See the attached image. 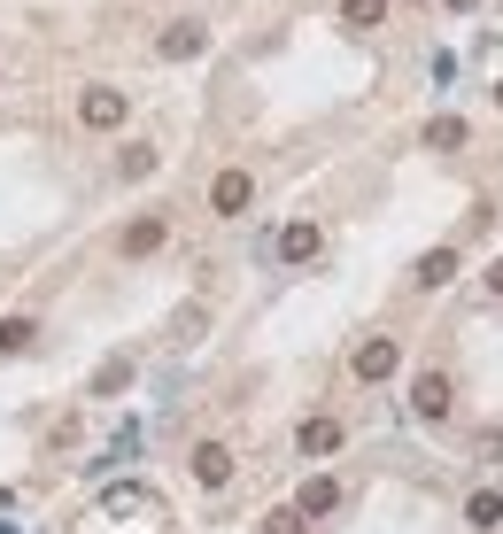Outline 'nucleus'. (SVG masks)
Masks as SVG:
<instances>
[{
    "mask_svg": "<svg viewBox=\"0 0 503 534\" xmlns=\"http://www.w3.org/2000/svg\"><path fill=\"white\" fill-rule=\"evenodd\" d=\"M449 8H480V0H449Z\"/></svg>",
    "mask_w": 503,
    "mask_h": 534,
    "instance_id": "obj_21",
    "label": "nucleus"
},
{
    "mask_svg": "<svg viewBox=\"0 0 503 534\" xmlns=\"http://www.w3.org/2000/svg\"><path fill=\"white\" fill-rule=\"evenodd\" d=\"M457 140H465V124H457V117H434V124H426V148H457Z\"/></svg>",
    "mask_w": 503,
    "mask_h": 534,
    "instance_id": "obj_16",
    "label": "nucleus"
},
{
    "mask_svg": "<svg viewBox=\"0 0 503 534\" xmlns=\"http://www.w3.org/2000/svg\"><path fill=\"white\" fill-rule=\"evenodd\" d=\"M31 333H39V326H31V318H8V326H0V356L31 349Z\"/></svg>",
    "mask_w": 503,
    "mask_h": 534,
    "instance_id": "obj_15",
    "label": "nucleus"
},
{
    "mask_svg": "<svg viewBox=\"0 0 503 534\" xmlns=\"http://www.w3.org/2000/svg\"><path fill=\"white\" fill-rule=\"evenodd\" d=\"M333 504H341V480H310L295 511H333Z\"/></svg>",
    "mask_w": 503,
    "mask_h": 534,
    "instance_id": "obj_12",
    "label": "nucleus"
},
{
    "mask_svg": "<svg viewBox=\"0 0 503 534\" xmlns=\"http://www.w3.org/2000/svg\"><path fill=\"white\" fill-rule=\"evenodd\" d=\"M264 534H302V511H271V527Z\"/></svg>",
    "mask_w": 503,
    "mask_h": 534,
    "instance_id": "obj_19",
    "label": "nucleus"
},
{
    "mask_svg": "<svg viewBox=\"0 0 503 534\" xmlns=\"http://www.w3.org/2000/svg\"><path fill=\"white\" fill-rule=\"evenodd\" d=\"M318 225H310V217H302V225H287V233H279V264H310V256H318Z\"/></svg>",
    "mask_w": 503,
    "mask_h": 534,
    "instance_id": "obj_5",
    "label": "nucleus"
},
{
    "mask_svg": "<svg viewBox=\"0 0 503 534\" xmlns=\"http://www.w3.org/2000/svg\"><path fill=\"white\" fill-rule=\"evenodd\" d=\"M248 194H256V178H248V171H217V178H209V209H217V217H240Z\"/></svg>",
    "mask_w": 503,
    "mask_h": 534,
    "instance_id": "obj_1",
    "label": "nucleus"
},
{
    "mask_svg": "<svg viewBox=\"0 0 503 534\" xmlns=\"http://www.w3.org/2000/svg\"><path fill=\"white\" fill-rule=\"evenodd\" d=\"M163 233H171V225H163V217H140V225H124V256H148V248H163Z\"/></svg>",
    "mask_w": 503,
    "mask_h": 534,
    "instance_id": "obj_8",
    "label": "nucleus"
},
{
    "mask_svg": "<svg viewBox=\"0 0 503 534\" xmlns=\"http://www.w3.org/2000/svg\"><path fill=\"white\" fill-rule=\"evenodd\" d=\"M395 364H403V349H395V341H364V349H356V380H387Z\"/></svg>",
    "mask_w": 503,
    "mask_h": 534,
    "instance_id": "obj_6",
    "label": "nucleus"
},
{
    "mask_svg": "<svg viewBox=\"0 0 503 534\" xmlns=\"http://www.w3.org/2000/svg\"><path fill=\"white\" fill-rule=\"evenodd\" d=\"M117 171H124V178H148V171H155V148H124Z\"/></svg>",
    "mask_w": 503,
    "mask_h": 534,
    "instance_id": "obj_18",
    "label": "nucleus"
},
{
    "mask_svg": "<svg viewBox=\"0 0 503 534\" xmlns=\"http://www.w3.org/2000/svg\"><path fill=\"white\" fill-rule=\"evenodd\" d=\"M333 449H341V426L333 418H310L302 426V457H333Z\"/></svg>",
    "mask_w": 503,
    "mask_h": 534,
    "instance_id": "obj_10",
    "label": "nucleus"
},
{
    "mask_svg": "<svg viewBox=\"0 0 503 534\" xmlns=\"http://www.w3.org/2000/svg\"><path fill=\"white\" fill-rule=\"evenodd\" d=\"M411 403H418V418H442V411H449V380H442V372H418Z\"/></svg>",
    "mask_w": 503,
    "mask_h": 534,
    "instance_id": "obj_7",
    "label": "nucleus"
},
{
    "mask_svg": "<svg viewBox=\"0 0 503 534\" xmlns=\"http://www.w3.org/2000/svg\"><path fill=\"white\" fill-rule=\"evenodd\" d=\"M496 101H503V93H496Z\"/></svg>",
    "mask_w": 503,
    "mask_h": 534,
    "instance_id": "obj_22",
    "label": "nucleus"
},
{
    "mask_svg": "<svg viewBox=\"0 0 503 534\" xmlns=\"http://www.w3.org/2000/svg\"><path fill=\"white\" fill-rule=\"evenodd\" d=\"M78 117H86L93 132H117V124H124V93L117 86H93L86 101H78Z\"/></svg>",
    "mask_w": 503,
    "mask_h": 534,
    "instance_id": "obj_2",
    "label": "nucleus"
},
{
    "mask_svg": "<svg viewBox=\"0 0 503 534\" xmlns=\"http://www.w3.org/2000/svg\"><path fill=\"white\" fill-rule=\"evenodd\" d=\"M387 16V0H341V24H356V31H372Z\"/></svg>",
    "mask_w": 503,
    "mask_h": 534,
    "instance_id": "obj_11",
    "label": "nucleus"
},
{
    "mask_svg": "<svg viewBox=\"0 0 503 534\" xmlns=\"http://www.w3.org/2000/svg\"><path fill=\"white\" fill-rule=\"evenodd\" d=\"M465 519H473L480 534H496V527H503V488H480L473 504H465Z\"/></svg>",
    "mask_w": 503,
    "mask_h": 534,
    "instance_id": "obj_9",
    "label": "nucleus"
},
{
    "mask_svg": "<svg viewBox=\"0 0 503 534\" xmlns=\"http://www.w3.org/2000/svg\"><path fill=\"white\" fill-rule=\"evenodd\" d=\"M124 380H132V364H124V356H109V364H101V372H93V395H117Z\"/></svg>",
    "mask_w": 503,
    "mask_h": 534,
    "instance_id": "obj_14",
    "label": "nucleus"
},
{
    "mask_svg": "<svg viewBox=\"0 0 503 534\" xmlns=\"http://www.w3.org/2000/svg\"><path fill=\"white\" fill-rule=\"evenodd\" d=\"M101 511H148V488H109V496H101Z\"/></svg>",
    "mask_w": 503,
    "mask_h": 534,
    "instance_id": "obj_17",
    "label": "nucleus"
},
{
    "mask_svg": "<svg viewBox=\"0 0 503 534\" xmlns=\"http://www.w3.org/2000/svg\"><path fill=\"white\" fill-rule=\"evenodd\" d=\"M155 47H163V62H194V55L209 47V31H202V24H171Z\"/></svg>",
    "mask_w": 503,
    "mask_h": 534,
    "instance_id": "obj_4",
    "label": "nucleus"
},
{
    "mask_svg": "<svg viewBox=\"0 0 503 534\" xmlns=\"http://www.w3.org/2000/svg\"><path fill=\"white\" fill-rule=\"evenodd\" d=\"M449 271H457V256H449V248H434V256L418 264V287H449Z\"/></svg>",
    "mask_w": 503,
    "mask_h": 534,
    "instance_id": "obj_13",
    "label": "nucleus"
},
{
    "mask_svg": "<svg viewBox=\"0 0 503 534\" xmlns=\"http://www.w3.org/2000/svg\"><path fill=\"white\" fill-rule=\"evenodd\" d=\"M488 287H496V295H503V264H488Z\"/></svg>",
    "mask_w": 503,
    "mask_h": 534,
    "instance_id": "obj_20",
    "label": "nucleus"
},
{
    "mask_svg": "<svg viewBox=\"0 0 503 534\" xmlns=\"http://www.w3.org/2000/svg\"><path fill=\"white\" fill-rule=\"evenodd\" d=\"M194 480H202V488H225V480H233V449L202 442V449H194Z\"/></svg>",
    "mask_w": 503,
    "mask_h": 534,
    "instance_id": "obj_3",
    "label": "nucleus"
}]
</instances>
